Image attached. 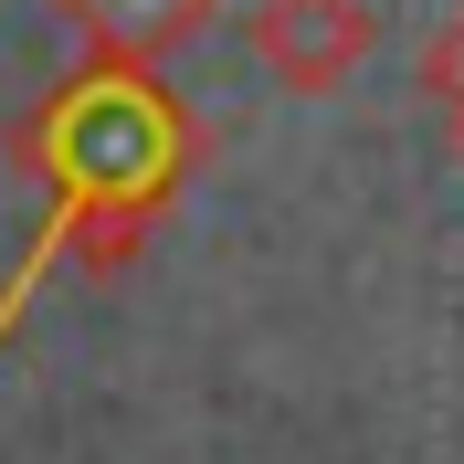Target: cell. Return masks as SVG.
<instances>
[{
    "instance_id": "obj_3",
    "label": "cell",
    "mask_w": 464,
    "mask_h": 464,
    "mask_svg": "<svg viewBox=\"0 0 464 464\" xmlns=\"http://www.w3.org/2000/svg\"><path fill=\"white\" fill-rule=\"evenodd\" d=\"M53 22H74L95 63H169L222 22V0H53Z\"/></svg>"
},
{
    "instance_id": "obj_2",
    "label": "cell",
    "mask_w": 464,
    "mask_h": 464,
    "mask_svg": "<svg viewBox=\"0 0 464 464\" xmlns=\"http://www.w3.org/2000/svg\"><path fill=\"white\" fill-rule=\"evenodd\" d=\"M243 43L285 95H338L359 63L380 53V11L370 0H254Z\"/></svg>"
},
{
    "instance_id": "obj_1",
    "label": "cell",
    "mask_w": 464,
    "mask_h": 464,
    "mask_svg": "<svg viewBox=\"0 0 464 464\" xmlns=\"http://www.w3.org/2000/svg\"><path fill=\"white\" fill-rule=\"evenodd\" d=\"M22 159L53 179V201H148L169 211V190L201 159V127L179 116V95L148 63H95L74 85H53L22 127Z\"/></svg>"
},
{
    "instance_id": "obj_4",
    "label": "cell",
    "mask_w": 464,
    "mask_h": 464,
    "mask_svg": "<svg viewBox=\"0 0 464 464\" xmlns=\"http://www.w3.org/2000/svg\"><path fill=\"white\" fill-rule=\"evenodd\" d=\"M422 95L454 116V138H464V22H443L433 43H422Z\"/></svg>"
}]
</instances>
